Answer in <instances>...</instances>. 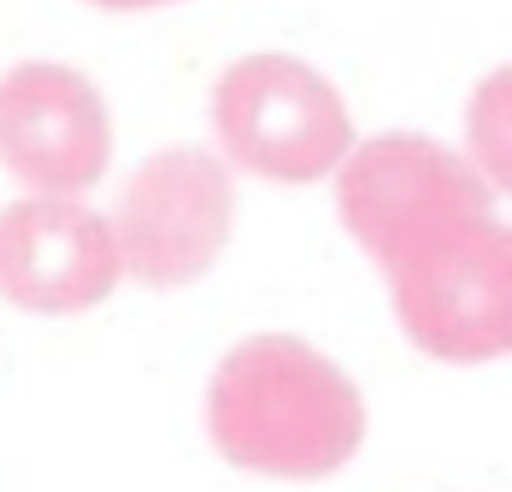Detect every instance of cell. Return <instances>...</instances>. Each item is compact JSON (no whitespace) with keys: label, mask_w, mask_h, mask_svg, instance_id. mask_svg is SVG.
<instances>
[{"label":"cell","mask_w":512,"mask_h":492,"mask_svg":"<svg viewBox=\"0 0 512 492\" xmlns=\"http://www.w3.org/2000/svg\"><path fill=\"white\" fill-rule=\"evenodd\" d=\"M482 211H497V191L462 151L427 136H372L337 166V216L377 267L417 231Z\"/></svg>","instance_id":"5b68a950"},{"label":"cell","mask_w":512,"mask_h":492,"mask_svg":"<svg viewBox=\"0 0 512 492\" xmlns=\"http://www.w3.org/2000/svg\"><path fill=\"white\" fill-rule=\"evenodd\" d=\"M206 432L241 472L312 482L357 457L367 407L327 352L287 332H262L221 357L206 387Z\"/></svg>","instance_id":"6da1fadb"},{"label":"cell","mask_w":512,"mask_h":492,"mask_svg":"<svg viewBox=\"0 0 512 492\" xmlns=\"http://www.w3.org/2000/svg\"><path fill=\"white\" fill-rule=\"evenodd\" d=\"M91 6H106V11H151V6H176V0H91Z\"/></svg>","instance_id":"9c48e42d"},{"label":"cell","mask_w":512,"mask_h":492,"mask_svg":"<svg viewBox=\"0 0 512 492\" xmlns=\"http://www.w3.org/2000/svg\"><path fill=\"white\" fill-rule=\"evenodd\" d=\"M116 131L101 91L56 61L0 76V166L36 196H81L101 181Z\"/></svg>","instance_id":"8992f818"},{"label":"cell","mask_w":512,"mask_h":492,"mask_svg":"<svg viewBox=\"0 0 512 492\" xmlns=\"http://www.w3.org/2000/svg\"><path fill=\"white\" fill-rule=\"evenodd\" d=\"M121 282L111 221L71 196H26L0 211V297L66 317L106 302Z\"/></svg>","instance_id":"52a82bcc"},{"label":"cell","mask_w":512,"mask_h":492,"mask_svg":"<svg viewBox=\"0 0 512 492\" xmlns=\"http://www.w3.org/2000/svg\"><path fill=\"white\" fill-rule=\"evenodd\" d=\"M402 332L437 362H492L512 347V236L497 211L447 216L382 262Z\"/></svg>","instance_id":"7a4b0ae2"},{"label":"cell","mask_w":512,"mask_h":492,"mask_svg":"<svg viewBox=\"0 0 512 492\" xmlns=\"http://www.w3.org/2000/svg\"><path fill=\"white\" fill-rule=\"evenodd\" d=\"M507 111H512V96H507V71H492L482 81V91L472 96L467 106V141H472V166L477 176L502 191L507 186Z\"/></svg>","instance_id":"ba28073f"},{"label":"cell","mask_w":512,"mask_h":492,"mask_svg":"<svg viewBox=\"0 0 512 492\" xmlns=\"http://www.w3.org/2000/svg\"><path fill=\"white\" fill-rule=\"evenodd\" d=\"M236 226V191L221 156L201 146H166L141 161L116 201L111 241L121 277L171 292L216 267Z\"/></svg>","instance_id":"277c9868"},{"label":"cell","mask_w":512,"mask_h":492,"mask_svg":"<svg viewBox=\"0 0 512 492\" xmlns=\"http://www.w3.org/2000/svg\"><path fill=\"white\" fill-rule=\"evenodd\" d=\"M211 126L231 166L307 186L352 151V116L337 86L297 56H241L211 91Z\"/></svg>","instance_id":"3957f363"}]
</instances>
